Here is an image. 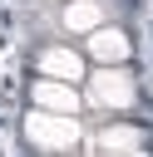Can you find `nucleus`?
Listing matches in <instances>:
<instances>
[{
	"mask_svg": "<svg viewBox=\"0 0 153 157\" xmlns=\"http://www.w3.org/2000/svg\"><path fill=\"white\" fill-rule=\"evenodd\" d=\"M35 69H39V78H59V83H84V74H89V59H84L79 49H69V44H49V49H39Z\"/></svg>",
	"mask_w": 153,
	"mask_h": 157,
	"instance_id": "nucleus-2",
	"label": "nucleus"
},
{
	"mask_svg": "<svg viewBox=\"0 0 153 157\" xmlns=\"http://www.w3.org/2000/svg\"><path fill=\"white\" fill-rule=\"evenodd\" d=\"M25 132L39 142V147H49V152H69L74 142H79V123L74 118H59V113H30V123H25Z\"/></svg>",
	"mask_w": 153,
	"mask_h": 157,
	"instance_id": "nucleus-1",
	"label": "nucleus"
},
{
	"mask_svg": "<svg viewBox=\"0 0 153 157\" xmlns=\"http://www.w3.org/2000/svg\"><path fill=\"white\" fill-rule=\"evenodd\" d=\"M89 98L99 108H128L133 103V83L118 74V64H104L94 78H89Z\"/></svg>",
	"mask_w": 153,
	"mask_h": 157,
	"instance_id": "nucleus-5",
	"label": "nucleus"
},
{
	"mask_svg": "<svg viewBox=\"0 0 153 157\" xmlns=\"http://www.w3.org/2000/svg\"><path fill=\"white\" fill-rule=\"evenodd\" d=\"M84 59H94V64H123V59H128V34H123L118 25L89 29V34H84Z\"/></svg>",
	"mask_w": 153,
	"mask_h": 157,
	"instance_id": "nucleus-4",
	"label": "nucleus"
},
{
	"mask_svg": "<svg viewBox=\"0 0 153 157\" xmlns=\"http://www.w3.org/2000/svg\"><path fill=\"white\" fill-rule=\"evenodd\" d=\"M99 25H104V5H99V0H64V5H59V29H64V34H79V39H84V34L99 29Z\"/></svg>",
	"mask_w": 153,
	"mask_h": 157,
	"instance_id": "nucleus-6",
	"label": "nucleus"
},
{
	"mask_svg": "<svg viewBox=\"0 0 153 157\" xmlns=\"http://www.w3.org/2000/svg\"><path fill=\"white\" fill-rule=\"evenodd\" d=\"M30 98H35V108H39V113H59V118H79V113H84L79 83H59V78H35Z\"/></svg>",
	"mask_w": 153,
	"mask_h": 157,
	"instance_id": "nucleus-3",
	"label": "nucleus"
},
{
	"mask_svg": "<svg viewBox=\"0 0 153 157\" xmlns=\"http://www.w3.org/2000/svg\"><path fill=\"white\" fill-rule=\"evenodd\" d=\"M89 152H99V157H138L143 152V142H138V132L133 128H104L94 142H89Z\"/></svg>",
	"mask_w": 153,
	"mask_h": 157,
	"instance_id": "nucleus-7",
	"label": "nucleus"
},
{
	"mask_svg": "<svg viewBox=\"0 0 153 157\" xmlns=\"http://www.w3.org/2000/svg\"><path fill=\"white\" fill-rule=\"evenodd\" d=\"M44 5H64V0H44Z\"/></svg>",
	"mask_w": 153,
	"mask_h": 157,
	"instance_id": "nucleus-8",
	"label": "nucleus"
}]
</instances>
